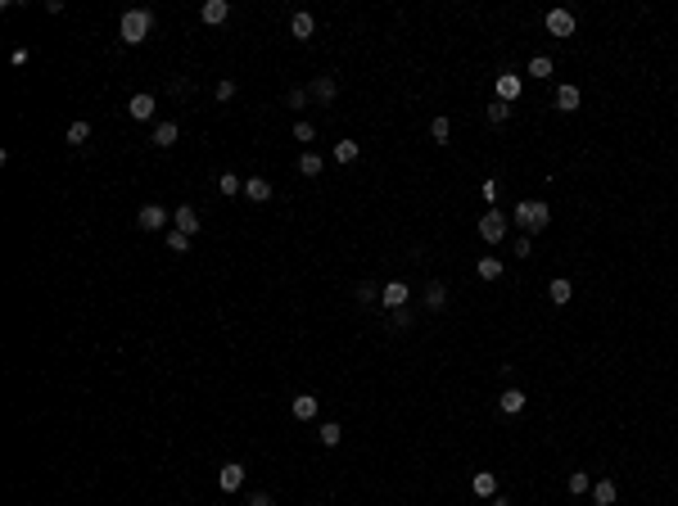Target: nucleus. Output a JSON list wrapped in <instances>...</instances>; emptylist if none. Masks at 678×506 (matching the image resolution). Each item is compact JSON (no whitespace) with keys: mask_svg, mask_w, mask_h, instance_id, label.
<instances>
[{"mask_svg":"<svg viewBox=\"0 0 678 506\" xmlns=\"http://www.w3.org/2000/svg\"><path fill=\"white\" fill-rule=\"evenodd\" d=\"M172 227L181 231V235H199V227H204V222H199V213H194L190 204H181V208L172 213Z\"/></svg>","mask_w":678,"mask_h":506,"instance_id":"nucleus-8","label":"nucleus"},{"mask_svg":"<svg viewBox=\"0 0 678 506\" xmlns=\"http://www.w3.org/2000/svg\"><path fill=\"white\" fill-rule=\"evenodd\" d=\"M407 299H411V290L403 285V280H389V285H380V303H385V308H394V312H398V308H407Z\"/></svg>","mask_w":678,"mask_h":506,"instance_id":"nucleus-6","label":"nucleus"},{"mask_svg":"<svg viewBox=\"0 0 678 506\" xmlns=\"http://www.w3.org/2000/svg\"><path fill=\"white\" fill-rule=\"evenodd\" d=\"M217 484H222V493H240V488H245V465H240V461H226L222 474H217Z\"/></svg>","mask_w":678,"mask_h":506,"instance_id":"nucleus-7","label":"nucleus"},{"mask_svg":"<svg viewBox=\"0 0 678 506\" xmlns=\"http://www.w3.org/2000/svg\"><path fill=\"white\" fill-rule=\"evenodd\" d=\"M308 95H313L317 104H330V100L339 95V87H335V77H326V73H321V77L313 82V87H308Z\"/></svg>","mask_w":678,"mask_h":506,"instance_id":"nucleus-11","label":"nucleus"},{"mask_svg":"<svg viewBox=\"0 0 678 506\" xmlns=\"http://www.w3.org/2000/svg\"><path fill=\"white\" fill-rule=\"evenodd\" d=\"M313 32H317V19H313V14H294V19H290V36H294V41H308Z\"/></svg>","mask_w":678,"mask_h":506,"instance_id":"nucleus-14","label":"nucleus"},{"mask_svg":"<svg viewBox=\"0 0 678 506\" xmlns=\"http://www.w3.org/2000/svg\"><path fill=\"white\" fill-rule=\"evenodd\" d=\"M484 118H488V122H493V127H502V122H506V118H511V104H502V100H493V104H488V108H484Z\"/></svg>","mask_w":678,"mask_h":506,"instance_id":"nucleus-26","label":"nucleus"},{"mask_svg":"<svg viewBox=\"0 0 678 506\" xmlns=\"http://www.w3.org/2000/svg\"><path fill=\"white\" fill-rule=\"evenodd\" d=\"M506 227H511V217H506L502 208H488V213L479 217V235H484L488 244H502V240H506Z\"/></svg>","mask_w":678,"mask_h":506,"instance_id":"nucleus-3","label":"nucleus"},{"mask_svg":"<svg viewBox=\"0 0 678 506\" xmlns=\"http://www.w3.org/2000/svg\"><path fill=\"white\" fill-rule=\"evenodd\" d=\"M150 27H154V14L150 10H127V14H122V23H118V36L127 45H140L145 36H150Z\"/></svg>","mask_w":678,"mask_h":506,"instance_id":"nucleus-1","label":"nucleus"},{"mask_svg":"<svg viewBox=\"0 0 678 506\" xmlns=\"http://www.w3.org/2000/svg\"><path fill=\"white\" fill-rule=\"evenodd\" d=\"M493 506H511V502H506V497H493Z\"/></svg>","mask_w":678,"mask_h":506,"instance_id":"nucleus-42","label":"nucleus"},{"mask_svg":"<svg viewBox=\"0 0 678 506\" xmlns=\"http://www.w3.org/2000/svg\"><path fill=\"white\" fill-rule=\"evenodd\" d=\"M308 100H313V95H308V91H303V87H294L290 95H285V104H290V108H303V104H308Z\"/></svg>","mask_w":678,"mask_h":506,"instance_id":"nucleus-37","label":"nucleus"},{"mask_svg":"<svg viewBox=\"0 0 678 506\" xmlns=\"http://www.w3.org/2000/svg\"><path fill=\"white\" fill-rule=\"evenodd\" d=\"M321 168H326V163H321V154H317V150H308V154L299 159V172H303V176H321Z\"/></svg>","mask_w":678,"mask_h":506,"instance_id":"nucleus-22","label":"nucleus"},{"mask_svg":"<svg viewBox=\"0 0 678 506\" xmlns=\"http://www.w3.org/2000/svg\"><path fill=\"white\" fill-rule=\"evenodd\" d=\"M217 190H222V194H240V190H245V181H240L236 172H222V176H217Z\"/></svg>","mask_w":678,"mask_h":506,"instance_id":"nucleus-28","label":"nucleus"},{"mask_svg":"<svg viewBox=\"0 0 678 506\" xmlns=\"http://www.w3.org/2000/svg\"><path fill=\"white\" fill-rule=\"evenodd\" d=\"M497 190H502V181H484V185H479V194H484L493 208H497Z\"/></svg>","mask_w":678,"mask_h":506,"instance_id":"nucleus-39","label":"nucleus"},{"mask_svg":"<svg viewBox=\"0 0 678 506\" xmlns=\"http://www.w3.org/2000/svg\"><path fill=\"white\" fill-rule=\"evenodd\" d=\"M353 299H357V303H376V299H380V285H371V280H357V285H353Z\"/></svg>","mask_w":678,"mask_h":506,"instance_id":"nucleus-27","label":"nucleus"},{"mask_svg":"<svg viewBox=\"0 0 678 506\" xmlns=\"http://www.w3.org/2000/svg\"><path fill=\"white\" fill-rule=\"evenodd\" d=\"M516 222H520L525 231H534V235H539V231H547L552 208L543 204V199H520V204H516Z\"/></svg>","mask_w":678,"mask_h":506,"instance_id":"nucleus-2","label":"nucleus"},{"mask_svg":"<svg viewBox=\"0 0 678 506\" xmlns=\"http://www.w3.org/2000/svg\"><path fill=\"white\" fill-rule=\"evenodd\" d=\"M570 280H565V276H556V280H552V285H547V299L552 303H570Z\"/></svg>","mask_w":678,"mask_h":506,"instance_id":"nucleus-24","label":"nucleus"},{"mask_svg":"<svg viewBox=\"0 0 678 506\" xmlns=\"http://www.w3.org/2000/svg\"><path fill=\"white\" fill-rule=\"evenodd\" d=\"M443 303H448V285H443V280H430V285H425V308L439 312Z\"/></svg>","mask_w":678,"mask_h":506,"instance_id":"nucleus-21","label":"nucleus"},{"mask_svg":"<svg viewBox=\"0 0 678 506\" xmlns=\"http://www.w3.org/2000/svg\"><path fill=\"white\" fill-rule=\"evenodd\" d=\"M249 506H276V497L271 493H249Z\"/></svg>","mask_w":678,"mask_h":506,"instance_id":"nucleus-41","label":"nucleus"},{"mask_svg":"<svg viewBox=\"0 0 678 506\" xmlns=\"http://www.w3.org/2000/svg\"><path fill=\"white\" fill-rule=\"evenodd\" d=\"M615 497H620V488H615L611 479H597V484H592V502L597 506H615Z\"/></svg>","mask_w":678,"mask_h":506,"instance_id":"nucleus-18","label":"nucleus"},{"mask_svg":"<svg viewBox=\"0 0 678 506\" xmlns=\"http://www.w3.org/2000/svg\"><path fill=\"white\" fill-rule=\"evenodd\" d=\"M357 154H362V145H353V140H339V145H335V163H357Z\"/></svg>","mask_w":678,"mask_h":506,"instance_id":"nucleus-25","label":"nucleus"},{"mask_svg":"<svg viewBox=\"0 0 678 506\" xmlns=\"http://www.w3.org/2000/svg\"><path fill=\"white\" fill-rule=\"evenodd\" d=\"M407 325H411V312H407V308H398L394 321H389V330H407Z\"/></svg>","mask_w":678,"mask_h":506,"instance_id":"nucleus-38","label":"nucleus"},{"mask_svg":"<svg viewBox=\"0 0 678 506\" xmlns=\"http://www.w3.org/2000/svg\"><path fill=\"white\" fill-rule=\"evenodd\" d=\"M294 140H303V145L317 140V127H313V122H294Z\"/></svg>","mask_w":678,"mask_h":506,"instance_id":"nucleus-35","label":"nucleus"},{"mask_svg":"<svg viewBox=\"0 0 678 506\" xmlns=\"http://www.w3.org/2000/svg\"><path fill=\"white\" fill-rule=\"evenodd\" d=\"M127 113H131L136 122H150V118H154V95H150V91H140V95H131Z\"/></svg>","mask_w":678,"mask_h":506,"instance_id":"nucleus-10","label":"nucleus"},{"mask_svg":"<svg viewBox=\"0 0 678 506\" xmlns=\"http://www.w3.org/2000/svg\"><path fill=\"white\" fill-rule=\"evenodd\" d=\"M290 411H294V420H317V398L313 393H299V398L290 402Z\"/></svg>","mask_w":678,"mask_h":506,"instance_id":"nucleus-17","label":"nucleus"},{"mask_svg":"<svg viewBox=\"0 0 678 506\" xmlns=\"http://www.w3.org/2000/svg\"><path fill=\"white\" fill-rule=\"evenodd\" d=\"M177 136H181V127H177V122H159L150 140L159 145V150H172V145H177Z\"/></svg>","mask_w":678,"mask_h":506,"instance_id":"nucleus-15","label":"nucleus"},{"mask_svg":"<svg viewBox=\"0 0 678 506\" xmlns=\"http://www.w3.org/2000/svg\"><path fill=\"white\" fill-rule=\"evenodd\" d=\"M529 73H534V77H552V59H547V54H534Z\"/></svg>","mask_w":678,"mask_h":506,"instance_id":"nucleus-34","label":"nucleus"},{"mask_svg":"<svg viewBox=\"0 0 678 506\" xmlns=\"http://www.w3.org/2000/svg\"><path fill=\"white\" fill-rule=\"evenodd\" d=\"M574 27H579V23H574V14H570V10H552V14H547V32L556 36V41H570Z\"/></svg>","mask_w":678,"mask_h":506,"instance_id":"nucleus-4","label":"nucleus"},{"mask_svg":"<svg viewBox=\"0 0 678 506\" xmlns=\"http://www.w3.org/2000/svg\"><path fill=\"white\" fill-rule=\"evenodd\" d=\"M430 136L439 140V145H448V136H452V122H448V118H434V122H430Z\"/></svg>","mask_w":678,"mask_h":506,"instance_id":"nucleus-32","label":"nucleus"},{"mask_svg":"<svg viewBox=\"0 0 678 506\" xmlns=\"http://www.w3.org/2000/svg\"><path fill=\"white\" fill-rule=\"evenodd\" d=\"M317 439L326 443V448H335V443L344 439V430H339V425H335V420H321V425H317Z\"/></svg>","mask_w":678,"mask_h":506,"instance_id":"nucleus-23","label":"nucleus"},{"mask_svg":"<svg viewBox=\"0 0 678 506\" xmlns=\"http://www.w3.org/2000/svg\"><path fill=\"white\" fill-rule=\"evenodd\" d=\"M217 100H222V104L226 100H236V82H217Z\"/></svg>","mask_w":678,"mask_h":506,"instance_id":"nucleus-40","label":"nucleus"},{"mask_svg":"<svg viewBox=\"0 0 678 506\" xmlns=\"http://www.w3.org/2000/svg\"><path fill=\"white\" fill-rule=\"evenodd\" d=\"M479 276L484 280H502V258H479Z\"/></svg>","mask_w":678,"mask_h":506,"instance_id":"nucleus-29","label":"nucleus"},{"mask_svg":"<svg viewBox=\"0 0 678 506\" xmlns=\"http://www.w3.org/2000/svg\"><path fill=\"white\" fill-rule=\"evenodd\" d=\"M91 140V122H73L68 127V145H87Z\"/></svg>","mask_w":678,"mask_h":506,"instance_id":"nucleus-30","label":"nucleus"},{"mask_svg":"<svg viewBox=\"0 0 678 506\" xmlns=\"http://www.w3.org/2000/svg\"><path fill=\"white\" fill-rule=\"evenodd\" d=\"M497 411H506V416H516V411H525V393H520V389H506L502 398H497Z\"/></svg>","mask_w":678,"mask_h":506,"instance_id":"nucleus-20","label":"nucleus"},{"mask_svg":"<svg viewBox=\"0 0 678 506\" xmlns=\"http://www.w3.org/2000/svg\"><path fill=\"white\" fill-rule=\"evenodd\" d=\"M168 249H172V253H185V249H190V235H181V231H168Z\"/></svg>","mask_w":678,"mask_h":506,"instance_id":"nucleus-33","label":"nucleus"},{"mask_svg":"<svg viewBox=\"0 0 678 506\" xmlns=\"http://www.w3.org/2000/svg\"><path fill=\"white\" fill-rule=\"evenodd\" d=\"M497 100H502V104L520 100V77L516 73H497Z\"/></svg>","mask_w":678,"mask_h":506,"instance_id":"nucleus-13","label":"nucleus"},{"mask_svg":"<svg viewBox=\"0 0 678 506\" xmlns=\"http://www.w3.org/2000/svg\"><path fill=\"white\" fill-rule=\"evenodd\" d=\"M245 199L267 204V199H271V181H267V176H249V181H245Z\"/></svg>","mask_w":678,"mask_h":506,"instance_id":"nucleus-12","label":"nucleus"},{"mask_svg":"<svg viewBox=\"0 0 678 506\" xmlns=\"http://www.w3.org/2000/svg\"><path fill=\"white\" fill-rule=\"evenodd\" d=\"M570 493H574V497H579V493H592V479H588L583 470H570Z\"/></svg>","mask_w":678,"mask_h":506,"instance_id":"nucleus-31","label":"nucleus"},{"mask_svg":"<svg viewBox=\"0 0 678 506\" xmlns=\"http://www.w3.org/2000/svg\"><path fill=\"white\" fill-rule=\"evenodd\" d=\"M511 253H516V258H529V253H534V240H529V235H516Z\"/></svg>","mask_w":678,"mask_h":506,"instance_id":"nucleus-36","label":"nucleus"},{"mask_svg":"<svg viewBox=\"0 0 678 506\" xmlns=\"http://www.w3.org/2000/svg\"><path fill=\"white\" fill-rule=\"evenodd\" d=\"M579 87H556V108L561 113H574V108H579Z\"/></svg>","mask_w":678,"mask_h":506,"instance_id":"nucleus-19","label":"nucleus"},{"mask_svg":"<svg viewBox=\"0 0 678 506\" xmlns=\"http://www.w3.org/2000/svg\"><path fill=\"white\" fill-rule=\"evenodd\" d=\"M471 488H475V497H497V474L493 470H479L471 479Z\"/></svg>","mask_w":678,"mask_h":506,"instance_id":"nucleus-16","label":"nucleus"},{"mask_svg":"<svg viewBox=\"0 0 678 506\" xmlns=\"http://www.w3.org/2000/svg\"><path fill=\"white\" fill-rule=\"evenodd\" d=\"M199 19H204L208 27H217V23L231 19V5H226V0H204V5H199Z\"/></svg>","mask_w":678,"mask_h":506,"instance_id":"nucleus-9","label":"nucleus"},{"mask_svg":"<svg viewBox=\"0 0 678 506\" xmlns=\"http://www.w3.org/2000/svg\"><path fill=\"white\" fill-rule=\"evenodd\" d=\"M168 217H172V213H168L163 204H145V208L136 213V227H140V231H163V227H168Z\"/></svg>","mask_w":678,"mask_h":506,"instance_id":"nucleus-5","label":"nucleus"}]
</instances>
